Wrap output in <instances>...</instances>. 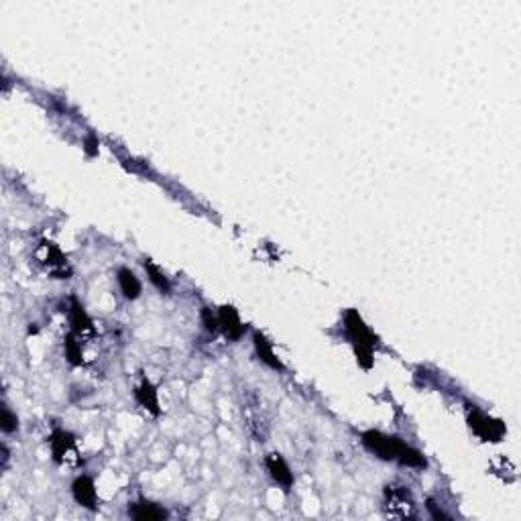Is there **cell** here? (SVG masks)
Returning <instances> with one entry per match:
<instances>
[{
  "mask_svg": "<svg viewBox=\"0 0 521 521\" xmlns=\"http://www.w3.org/2000/svg\"><path fill=\"white\" fill-rule=\"evenodd\" d=\"M202 322H204L206 330H208L210 334H214V332L218 330V318L212 316V312H210L208 308L202 310Z\"/></svg>",
  "mask_w": 521,
  "mask_h": 521,
  "instance_id": "obj_18",
  "label": "cell"
},
{
  "mask_svg": "<svg viewBox=\"0 0 521 521\" xmlns=\"http://www.w3.org/2000/svg\"><path fill=\"white\" fill-rule=\"evenodd\" d=\"M253 342H255V351H257L259 358L265 363V365H269V367L275 369V371H283V363L280 360V356L273 353V346H271V342H269L265 336L260 334V332H255Z\"/></svg>",
  "mask_w": 521,
  "mask_h": 521,
  "instance_id": "obj_12",
  "label": "cell"
},
{
  "mask_svg": "<svg viewBox=\"0 0 521 521\" xmlns=\"http://www.w3.org/2000/svg\"><path fill=\"white\" fill-rule=\"evenodd\" d=\"M134 397H137V401L145 408V410H149L153 415H159V395H157V389L153 387V383L147 381V379H143V383L137 387L134 391Z\"/></svg>",
  "mask_w": 521,
  "mask_h": 521,
  "instance_id": "obj_13",
  "label": "cell"
},
{
  "mask_svg": "<svg viewBox=\"0 0 521 521\" xmlns=\"http://www.w3.org/2000/svg\"><path fill=\"white\" fill-rule=\"evenodd\" d=\"M49 444L54 450L57 463H65V465H80V456H77V446H75L74 436L70 432L63 429H56L49 438Z\"/></svg>",
  "mask_w": 521,
  "mask_h": 521,
  "instance_id": "obj_5",
  "label": "cell"
},
{
  "mask_svg": "<svg viewBox=\"0 0 521 521\" xmlns=\"http://www.w3.org/2000/svg\"><path fill=\"white\" fill-rule=\"evenodd\" d=\"M70 320H72V330H74L75 336H92L94 334V324L90 316L86 314L84 306L77 301V299H72V310H70Z\"/></svg>",
  "mask_w": 521,
  "mask_h": 521,
  "instance_id": "obj_11",
  "label": "cell"
},
{
  "mask_svg": "<svg viewBox=\"0 0 521 521\" xmlns=\"http://www.w3.org/2000/svg\"><path fill=\"white\" fill-rule=\"evenodd\" d=\"M17 428H19L17 415L4 406V408H2V429H4L6 434H11V432H15Z\"/></svg>",
  "mask_w": 521,
  "mask_h": 521,
  "instance_id": "obj_17",
  "label": "cell"
},
{
  "mask_svg": "<svg viewBox=\"0 0 521 521\" xmlns=\"http://www.w3.org/2000/svg\"><path fill=\"white\" fill-rule=\"evenodd\" d=\"M218 326L222 328V332L226 338L230 340H239L244 332V326H242L239 312L232 308V306H222L220 312H218Z\"/></svg>",
  "mask_w": 521,
  "mask_h": 521,
  "instance_id": "obj_8",
  "label": "cell"
},
{
  "mask_svg": "<svg viewBox=\"0 0 521 521\" xmlns=\"http://www.w3.org/2000/svg\"><path fill=\"white\" fill-rule=\"evenodd\" d=\"M129 513L132 520L137 521H159L168 520V511L159 505L151 501H139L132 503L129 507Z\"/></svg>",
  "mask_w": 521,
  "mask_h": 521,
  "instance_id": "obj_10",
  "label": "cell"
},
{
  "mask_svg": "<svg viewBox=\"0 0 521 521\" xmlns=\"http://www.w3.org/2000/svg\"><path fill=\"white\" fill-rule=\"evenodd\" d=\"M265 465H267V470H269L271 479L277 484H281L285 491H289L294 487V475H291L287 463L281 458V454H269L267 460H265Z\"/></svg>",
  "mask_w": 521,
  "mask_h": 521,
  "instance_id": "obj_7",
  "label": "cell"
},
{
  "mask_svg": "<svg viewBox=\"0 0 521 521\" xmlns=\"http://www.w3.org/2000/svg\"><path fill=\"white\" fill-rule=\"evenodd\" d=\"M35 257L37 260L49 271V275L54 277H59V280H68L70 277V265H68V259L65 255L57 249L54 242L43 241L41 246L35 251Z\"/></svg>",
  "mask_w": 521,
  "mask_h": 521,
  "instance_id": "obj_4",
  "label": "cell"
},
{
  "mask_svg": "<svg viewBox=\"0 0 521 521\" xmlns=\"http://www.w3.org/2000/svg\"><path fill=\"white\" fill-rule=\"evenodd\" d=\"M84 151L88 157H96L98 155V139L94 134H88L86 141H84Z\"/></svg>",
  "mask_w": 521,
  "mask_h": 521,
  "instance_id": "obj_19",
  "label": "cell"
},
{
  "mask_svg": "<svg viewBox=\"0 0 521 521\" xmlns=\"http://www.w3.org/2000/svg\"><path fill=\"white\" fill-rule=\"evenodd\" d=\"M344 328L346 334L351 338L354 346V354L356 360L363 369H371L372 367V346H375V338L369 332L367 324L363 322V318L358 316L356 310H349L344 316Z\"/></svg>",
  "mask_w": 521,
  "mask_h": 521,
  "instance_id": "obj_2",
  "label": "cell"
},
{
  "mask_svg": "<svg viewBox=\"0 0 521 521\" xmlns=\"http://www.w3.org/2000/svg\"><path fill=\"white\" fill-rule=\"evenodd\" d=\"M385 511L389 517L395 520H408L413 515V501L408 497L406 491L397 487H387L385 491Z\"/></svg>",
  "mask_w": 521,
  "mask_h": 521,
  "instance_id": "obj_6",
  "label": "cell"
},
{
  "mask_svg": "<svg viewBox=\"0 0 521 521\" xmlns=\"http://www.w3.org/2000/svg\"><path fill=\"white\" fill-rule=\"evenodd\" d=\"M145 271H147V275H149L151 283H153V285H155V287H157L159 291L168 294V291H169L168 277H165V275H163V273H161V271H159V269H157V267H155L153 263H151V260H147V263H145Z\"/></svg>",
  "mask_w": 521,
  "mask_h": 521,
  "instance_id": "obj_16",
  "label": "cell"
},
{
  "mask_svg": "<svg viewBox=\"0 0 521 521\" xmlns=\"http://www.w3.org/2000/svg\"><path fill=\"white\" fill-rule=\"evenodd\" d=\"M428 511L432 513V517H434V520H448L446 513H442V511H438V509H436V503L434 501H428Z\"/></svg>",
  "mask_w": 521,
  "mask_h": 521,
  "instance_id": "obj_20",
  "label": "cell"
},
{
  "mask_svg": "<svg viewBox=\"0 0 521 521\" xmlns=\"http://www.w3.org/2000/svg\"><path fill=\"white\" fill-rule=\"evenodd\" d=\"M118 285H120V291L127 299H137L141 296V283L137 280V275L127 267L118 269Z\"/></svg>",
  "mask_w": 521,
  "mask_h": 521,
  "instance_id": "obj_14",
  "label": "cell"
},
{
  "mask_svg": "<svg viewBox=\"0 0 521 521\" xmlns=\"http://www.w3.org/2000/svg\"><path fill=\"white\" fill-rule=\"evenodd\" d=\"M63 351H65V358H68L74 367H80V365L84 363L82 346H80V342H77V338H75L74 332L65 336V340H63Z\"/></svg>",
  "mask_w": 521,
  "mask_h": 521,
  "instance_id": "obj_15",
  "label": "cell"
},
{
  "mask_svg": "<svg viewBox=\"0 0 521 521\" xmlns=\"http://www.w3.org/2000/svg\"><path fill=\"white\" fill-rule=\"evenodd\" d=\"M363 444L371 450L372 454H377L383 460H397L403 466H413V468H424L426 466V458L420 450L408 446L406 442H401L399 438H389L381 432L369 429L363 434Z\"/></svg>",
  "mask_w": 521,
  "mask_h": 521,
  "instance_id": "obj_1",
  "label": "cell"
},
{
  "mask_svg": "<svg viewBox=\"0 0 521 521\" xmlns=\"http://www.w3.org/2000/svg\"><path fill=\"white\" fill-rule=\"evenodd\" d=\"M468 426L484 442H499L505 436V424L484 415L483 411H479L475 406H470L468 410Z\"/></svg>",
  "mask_w": 521,
  "mask_h": 521,
  "instance_id": "obj_3",
  "label": "cell"
},
{
  "mask_svg": "<svg viewBox=\"0 0 521 521\" xmlns=\"http://www.w3.org/2000/svg\"><path fill=\"white\" fill-rule=\"evenodd\" d=\"M72 493L74 499L82 507L86 509H96L98 507V495H96V487L90 477H77L72 484Z\"/></svg>",
  "mask_w": 521,
  "mask_h": 521,
  "instance_id": "obj_9",
  "label": "cell"
}]
</instances>
